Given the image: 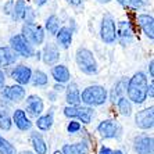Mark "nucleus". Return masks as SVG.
I'll return each instance as SVG.
<instances>
[{"label":"nucleus","instance_id":"nucleus-14","mask_svg":"<svg viewBox=\"0 0 154 154\" xmlns=\"http://www.w3.org/2000/svg\"><path fill=\"white\" fill-rule=\"evenodd\" d=\"M42 60L46 65H54L60 60V50L57 45L54 43H47L42 51Z\"/></svg>","mask_w":154,"mask_h":154},{"label":"nucleus","instance_id":"nucleus-45","mask_svg":"<svg viewBox=\"0 0 154 154\" xmlns=\"http://www.w3.org/2000/svg\"><path fill=\"white\" fill-rule=\"evenodd\" d=\"M22 154H33L32 151H22Z\"/></svg>","mask_w":154,"mask_h":154},{"label":"nucleus","instance_id":"nucleus-19","mask_svg":"<svg viewBox=\"0 0 154 154\" xmlns=\"http://www.w3.org/2000/svg\"><path fill=\"white\" fill-rule=\"evenodd\" d=\"M13 122L15 124V126H17L20 131H29V129L32 128V122H31V119L26 117L25 111L24 110H21V108H18V110H15L14 114H13Z\"/></svg>","mask_w":154,"mask_h":154},{"label":"nucleus","instance_id":"nucleus-25","mask_svg":"<svg viewBox=\"0 0 154 154\" xmlns=\"http://www.w3.org/2000/svg\"><path fill=\"white\" fill-rule=\"evenodd\" d=\"M53 122H54V118H53V110H50V112L46 115H39L38 117V121H36V126L39 131H50L51 126H53Z\"/></svg>","mask_w":154,"mask_h":154},{"label":"nucleus","instance_id":"nucleus-28","mask_svg":"<svg viewBox=\"0 0 154 154\" xmlns=\"http://www.w3.org/2000/svg\"><path fill=\"white\" fill-rule=\"evenodd\" d=\"M125 90H126V81H125V79H121L119 82L115 83L114 89H112L111 94H110V97H111V101H112V103H117V100H118L119 97L124 96Z\"/></svg>","mask_w":154,"mask_h":154},{"label":"nucleus","instance_id":"nucleus-33","mask_svg":"<svg viewBox=\"0 0 154 154\" xmlns=\"http://www.w3.org/2000/svg\"><path fill=\"white\" fill-rule=\"evenodd\" d=\"M35 15H36L35 11H33L31 7H28V6H26L25 13H24V18H22V20H24L25 22H33V21H35Z\"/></svg>","mask_w":154,"mask_h":154},{"label":"nucleus","instance_id":"nucleus-31","mask_svg":"<svg viewBox=\"0 0 154 154\" xmlns=\"http://www.w3.org/2000/svg\"><path fill=\"white\" fill-rule=\"evenodd\" d=\"M122 7L129 8V10H139L140 7H143L146 2L143 0H117Z\"/></svg>","mask_w":154,"mask_h":154},{"label":"nucleus","instance_id":"nucleus-4","mask_svg":"<svg viewBox=\"0 0 154 154\" xmlns=\"http://www.w3.org/2000/svg\"><path fill=\"white\" fill-rule=\"evenodd\" d=\"M10 47L17 54H20V56H22V57H25V58L32 57L33 54H35L33 45H31L22 33H17V35L11 36L10 38Z\"/></svg>","mask_w":154,"mask_h":154},{"label":"nucleus","instance_id":"nucleus-3","mask_svg":"<svg viewBox=\"0 0 154 154\" xmlns=\"http://www.w3.org/2000/svg\"><path fill=\"white\" fill-rule=\"evenodd\" d=\"M106 101H107V90L100 85L88 86L81 94V103L89 107L103 106Z\"/></svg>","mask_w":154,"mask_h":154},{"label":"nucleus","instance_id":"nucleus-34","mask_svg":"<svg viewBox=\"0 0 154 154\" xmlns=\"http://www.w3.org/2000/svg\"><path fill=\"white\" fill-rule=\"evenodd\" d=\"M67 131H68V133H76L81 131V124H79L78 121H71L67 125Z\"/></svg>","mask_w":154,"mask_h":154},{"label":"nucleus","instance_id":"nucleus-20","mask_svg":"<svg viewBox=\"0 0 154 154\" xmlns=\"http://www.w3.org/2000/svg\"><path fill=\"white\" fill-rule=\"evenodd\" d=\"M65 99L68 106H79L81 104V92L75 82H71L65 88Z\"/></svg>","mask_w":154,"mask_h":154},{"label":"nucleus","instance_id":"nucleus-46","mask_svg":"<svg viewBox=\"0 0 154 154\" xmlns=\"http://www.w3.org/2000/svg\"><path fill=\"white\" fill-rule=\"evenodd\" d=\"M53 154H63V153H61V151H58V150H57V151H54Z\"/></svg>","mask_w":154,"mask_h":154},{"label":"nucleus","instance_id":"nucleus-13","mask_svg":"<svg viewBox=\"0 0 154 154\" xmlns=\"http://www.w3.org/2000/svg\"><path fill=\"white\" fill-rule=\"evenodd\" d=\"M31 75H32V69L24 64L18 65V67H15L11 71V78L14 79L18 85H22V86L31 83Z\"/></svg>","mask_w":154,"mask_h":154},{"label":"nucleus","instance_id":"nucleus-35","mask_svg":"<svg viewBox=\"0 0 154 154\" xmlns=\"http://www.w3.org/2000/svg\"><path fill=\"white\" fill-rule=\"evenodd\" d=\"M99 154H124V153H122L121 150H111V149H108V147L103 146V147H100Z\"/></svg>","mask_w":154,"mask_h":154},{"label":"nucleus","instance_id":"nucleus-2","mask_svg":"<svg viewBox=\"0 0 154 154\" xmlns=\"http://www.w3.org/2000/svg\"><path fill=\"white\" fill-rule=\"evenodd\" d=\"M75 61L79 69L86 75H94L99 71V65H97V61L94 58L93 53L86 47H79L76 50Z\"/></svg>","mask_w":154,"mask_h":154},{"label":"nucleus","instance_id":"nucleus-1","mask_svg":"<svg viewBox=\"0 0 154 154\" xmlns=\"http://www.w3.org/2000/svg\"><path fill=\"white\" fill-rule=\"evenodd\" d=\"M147 78L142 71L136 72L126 83L128 100L135 104H142L147 99Z\"/></svg>","mask_w":154,"mask_h":154},{"label":"nucleus","instance_id":"nucleus-27","mask_svg":"<svg viewBox=\"0 0 154 154\" xmlns=\"http://www.w3.org/2000/svg\"><path fill=\"white\" fill-rule=\"evenodd\" d=\"M45 29H46L51 36H56V33H57L58 29H60V20H58L57 15H54V14L49 15V18H47L46 22H45Z\"/></svg>","mask_w":154,"mask_h":154},{"label":"nucleus","instance_id":"nucleus-6","mask_svg":"<svg viewBox=\"0 0 154 154\" xmlns=\"http://www.w3.org/2000/svg\"><path fill=\"white\" fill-rule=\"evenodd\" d=\"M100 38L106 45H111L117 40V24L110 14H104L100 24Z\"/></svg>","mask_w":154,"mask_h":154},{"label":"nucleus","instance_id":"nucleus-38","mask_svg":"<svg viewBox=\"0 0 154 154\" xmlns=\"http://www.w3.org/2000/svg\"><path fill=\"white\" fill-rule=\"evenodd\" d=\"M153 89H154V83H153V82H151L150 85H147V94H149L151 99L154 97V90H153Z\"/></svg>","mask_w":154,"mask_h":154},{"label":"nucleus","instance_id":"nucleus-29","mask_svg":"<svg viewBox=\"0 0 154 154\" xmlns=\"http://www.w3.org/2000/svg\"><path fill=\"white\" fill-rule=\"evenodd\" d=\"M117 107L119 110V114L124 115V117H129V115L132 114V104L131 101L126 99V97H119L118 100H117Z\"/></svg>","mask_w":154,"mask_h":154},{"label":"nucleus","instance_id":"nucleus-10","mask_svg":"<svg viewBox=\"0 0 154 154\" xmlns=\"http://www.w3.org/2000/svg\"><path fill=\"white\" fill-rule=\"evenodd\" d=\"M117 39L122 46L131 45L133 40V29L129 21H119L117 24Z\"/></svg>","mask_w":154,"mask_h":154},{"label":"nucleus","instance_id":"nucleus-22","mask_svg":"<svg viewBox=\"0 0 154 154\" xmlns=\"http://www.w3.org/2000/svg\"><path fill=\"white\" fill-rule=\"evenodd\" d=\"M25 8H26V2L25 0H14L13 8H11V13H10L11 20H13L14 22L21 21L22 18H24Z\"/></svg>","mask_w":154,"mask_h":154},{"label":"nucleus","instance_id":"nucleus-44","mask_svg":"<svg viewBox=\"0 0 154 154\" xmlns=\"http://www.w3.org/2000/svg\"><path fill=\"white\" fill-rule=\"evenodd\" d=\"M49 97H50V99H51V101H54V100H56V94H54V93H50V94H49Z\"/></svg>","mask_w":154,"mask_h":154},{"label":"nucleus","instance_id":"nucleus-39","mask_svg":"<svg viewBox=\"0 0 154 154\" xmlns=\"http://www.w3.org/2000/svg\"><path fill=\"white\" fill-rule=\"evenodd\" d=\"M4 85H6V75H4V72L0 69V89L4 88Z\"/></svg>","mask_w":154,"mask_h":154},{"label":"nucleus","instance_id":"nucleus-16","mask_svg":"<svg viewBox=\"0 0 154 154\" xmlns=\"http://www.w3.org/2000/svg\"><path fill=\"white\" fill-rule=\"evenodd\" d=\"M26 112L31 117H39L43 112V100L36 94H31L26 99Z\"/></svg>","mask_w":154,"mask_h":154},{"label":"nucleus","instance_id":"nucleus-26","mask_svg":"<svg viewBox=\"0 0 154 154\" xmlns=\"http://www.w3.org/2000/svg\"><path fill=\"white\" fill-rule=\"evenodd\" d=\"M13 125V119L10 117V112L4 106L0 104V129L3 131H10Z\"/></svg>","mask_w":154,"mask_h":154},{"label":"nucleus","instance_id":"nucleus-15","mask_svg":"<svg viewBox=\"0 0 154 154\" xmlns=\"http://www.w3.org/2000/svg\"><path fill=\"white\" fill-rule=\"evenodd\" d=\"M137 22L142 28L143 33L153 40L154 39V18L151 14H139L137 15Z\"/></svg>","mask_w":154,"mask_h":154},{"label":"nucleus","instance_id":"nucleus-36","mask_svg":"<svg viewBox=\"0 0 154 154\" xmlns=\"http://www.w3.org/2000/svg\"><path fill=\"white\" fill-rule=\"evenodd\" d=\"M13 3H14V0H8L7 3L3 6V13H4L6 15H10L11 8H13Z\"/></svg>","mask_w":154,"mask_h":154},{"label":"nucleus","instance_id":"nucleus-11","mask_svg":"<svg viewBox=\"0 0 154 154\" xmlns=\"http://www.w3.org/2000/svg\"><path fill=\"white\" fill-rule=\"evenodd\" d=\"M154 108H144L135 115V122L136 126L140 129H151L154 126Z\"/></svg>","mask_w":154,"mask_h":154},{"label":"nucleus","instance_id":"nucleus-21","mask_svg":"<svg viewBox=\"0 0 154 154\" xmlns=\"http://www.w3.org/2000/svg\"><path fill=\"white\" fill-rule=\"evenodd\" d=\"M51 76L54 78V81L57 83H67L69 82L71 79V74H69V69L63 64H58V65H54L51 68Z\"/></svg>","mask_w":154,"mask_h":154},{"label":"nucleus","instance_id":"nucleus-12","mask_svg":"<svg viewBox=\"0 0 154 154\" xmlns=\"http://www.w3.org/2000/svg\"><path fill=\"white\" fill-rule=\"evenodd\" d=\"M2 96L4 99H7L10 101H18L24 100L25 97V89L22 85H13V86H7V88H2Z\"/></svg>","mask_w":154,"mask_h":154},{"label":"nucleus","instance_id":"nucleus-7","mask_svg":"<svg viewBox=\"0 0 154 154\" xmlns=\"http://www.w3.org/2000/svg\"><path fill=\"white\" fill-rule=\"evenodd\" d=\"M64 115L68 118H76L83 124H89L93 118V110L86 106V107H79V106H67L64 108Z\"/></svg>","mask_w":154,"mask_h":154},{"label":"nucleus","instance_id":"nucleus-32","mask_svg":"<svg viewBox=\"0 0 154 154\" xmlns=\"http://www.w3.org/2000/svg\"><path fill=\"white\" fill-rule=\"evenodd\" d=\"M0 154H17L15 147L2 136H0Z\"/></svg>","mask_w":154,"mask_h":154},{"label":"nucleus","instance_id":"nucleus-23","mask_svg":"<svg viewBox=\"0 0 154 154\" xmlns=\"http://www.w3.org/2000/svg\"><path fill=\"white\" fill-rule=\"evenodd\" d=\"M63 154H88L89 153V146L86 142H81V143L75 144H64L63 147Z\"/></svg>","mask_w":154,"mask_h":154},{"label":"nucleus","instance_id":"nucleus-5","mask_svg":"<svg viewBox=\"0 0 154 154\" xmlns=\"http://www.w3.org/2000/svg\"><path fill=\"white\" fill-rule=\"evenodd\" d=\"M21 33L26 38L31 45H36L39 46L45 42V28L35 22H25L22 25V29H21Z\"/></svg>","mask_w":154,"mask_h":154},{"label":"nucleus","instance_id":"nucleus-24","mask_svg":"<svg viewBox=\"0 0 154 154\" xmlns=\"http://www.w3.org/2000/svg\"><path fill=\"white\" fill-rule=\"evenodd\" d=\"M31 142H32L33 150H35L36 154H46L47 153V146L43 140L42 135L38 132H32L31 135Z\"/></svg>","mask_w":154,"mask_h":154},{"label":"nucleus","instance_id":"nucleus-8","mask_svg":"<svg viewBox=\"0 0 154 154\" xmlns=\"http://www.w3.org/2000/svg\"><path fill=\"white\" fill-rule=\"evenodd\" d=\"M97 132L100 133V136L104 139H112V137H117L119 135L121 126L114 119H104L97 126Z\"/></svg>","mask_w":154,"mask_h":154},{"label":"nucleus","instance_id":"nucleus-41","mask_svg":"<svg viewBox=\"0 0 154 154\" xmlns=\"http://www.w3.org/2000/svg\"><path fill=\"white\" fill-rule=\"evenodd\" d=\"M33 3H35V6H38V7H42V6H45V4L47 3V0H33Z\"/></svg>","mask_w":154,"mask_h":154},{"label":"nucleus","instance_id":"nucleus-9","mask_svg":"<svg viewBox=\"0 0 154 154\" xmlns=\"http://www.w3.org/2000/svg\"><path fill=\"white\" fill-rule=\"evenodd\" d=\"M133 149L137 154H153L154 151V140L153 136L140 135L133 140Z\"/></svg>","mask_w":154,"mask_h":154},{"label":"nucleus","instance_id":"nucleus-18","mask_svg":"<svg viewBox=\"0 0 154 154\" xmlns=\"http://www.w3.org/2000/svg\"><path fill=\"white\" fill-rule=\"evenodd\" d=\"M17 60H18V54L11 47L0 46V68L15 64Z\"/></svg>","mask_w":154,"mask_h":154},{"label":"nucleus","instance_id":"nucleus-43","mask_svg":"<svg viewBox=\"0 0 154 154\" xmlns=\"http://www.w3.org/2000/svg\"><path fill=\"white\" fill-rule=\"evenodd\" d=\"M96 2H99V3H101V4H107V3H110L111 0H96Z\"/></svg>","mask_w":154,"mask_h":154},{"label":"nucleus","instance_id":"nucleus-30","mask_svg":"<svg viewBox=\"0 0 154 154\" xmlns=\"http://www.w3.org/2000/svg\"><path fill=\"white\" fill-rule=\"evenodd\" d=\"M31 82H32L33 86H46L47 82H49V78H47V75L43 71L36 69V71H32Z\"/></svg>","mask_w":154,"mask_h":154},{"label":"nucleus","instance_id":"nucleus-37","mask_svg":"<svg viewBox=\"0 0 154 154\" xmlns=\"http://www.w3.org/2000/svg\"><path fill=\"white\" fill-rule=\"evenodd\" d=\"M65 2H67L69 6H72V7H78V6L82 4V0H65Z\"/></svg>","mask_w":154,"mask_h":154},{"label":"nucleus","instance_id":"nucleus-40","mask_svg":"<svg viewBox=\"0 0 154 154\" xmlns=\"http://www.w3.org/2000/svg\"><path fill=\"white\" fill-rule=\"evenodd\" d=\"M64 89L65 88L63 83H56V85H54V90H56V92H63Z\"/></svg>","mask_w":154,"mask_h":154},{"label":"nucleus","instance_id":"nucleus-42","mask_svg":"<svg viewBox=\"0 0 154 154\" xmlns=\"http://www.w3.org/2000/svg\"><path fill=\"white\" fill-rule=\"evenodd\" d=\"M153 67H154V61L151 60L150 64H149V71H150V76H151V78L154 76V68H153Z\"/></svg>","mask_w":154,"mask_h":154},{"label":"nucleus","instance_id":"nucleus-17","mask_svg":"<svg viewBox=\"0 0 154 154\" xmlns=\"http://www.w3.org/2000/svg\"><path fill=\"white\" fill-rule=\"evenodd\" d=\"M72 35H74V31L69 26H60L58 32L56 33L57 45L61 49H68L72 43Z\"/></svg>","mask_w":154,"mask_h":154}]
</instances>
